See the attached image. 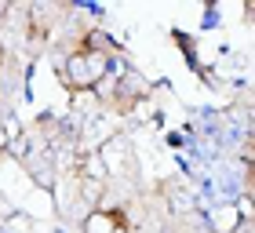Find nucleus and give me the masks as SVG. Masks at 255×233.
Segmentation results:
<instances>
[{
  "label": "nucleus",
  "instance_id": "obj_1",
  "mask_svg": "<svg viewBox=\"0 0 255 233\" xmlns=\"http://www.w3.org/2000/svg\"><path fill=\"white\" fill-rule=\"evenodd\" d=\"M110 73V58L99 55V51H88V48H77L69 51V58L62 62V80L73 91H84V88H95L102 77Z\"/></svg>",
  "mask_w": 255,
  "mask_h": 233
},
{
  "label": "nucleus",
  "instance_id": "obj_2",
  "mask_svg": "<svg viewBox=\"0 0 255 233\" xmlns=\"http://www.w3.org/2000/svg\"><path fill=\"white\" fill-rule=\"evenodd\" d=\"M121 91H124L128 99H142V95H146V80H138L135 73H128V77L121 80Z\"/></svg>",
  "mask_w": 255,
  "mask_h": 233
}]
</instances>
